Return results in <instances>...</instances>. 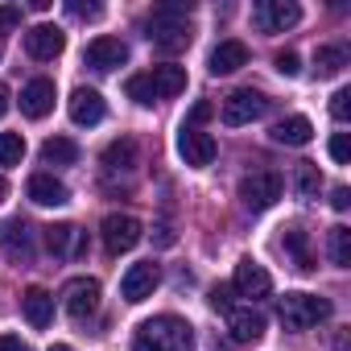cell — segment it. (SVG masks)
Here are the masks:
<instances>
[{
  "instance_id": "4316f807",
  "label": "cell",
  "mask_w": 351,
  "mask_h": 351,
  "mask_svg": "<svg viewBox=\"0 0 351 351\" xmlns=\"http://www.w3.org/2000/svg\"><path fill=\"white\" fill-rule=\"evenodd\" d=\"M343 66H347V46H318V54H314L318 79H330V75H339Z\"/></svg>"
},
{
  "instance_id": "6da1fadb",
  "label": "cell",
  "mask_w": 351,
  "mask_h": 351,
  "mask_svg": "<svg viewBox=\"0 0 351 351\" xmlns=\"http://www.w3.org/2000/svg\"><path fill=\"white\" fill-rule=\"evenodd\" d=\"M132 351H195V326L178 314L145 318L132 335Z\"/></svg>"
},
{
  "instance_id": "836d02e7",
  "label": "cell",
  "mask_w": 351,
  "mask_h": 351,
  "mask_svg": "<svg viewBox=\"0 0 351 351\" xmlns=\"http://www.w3.org/2000/svg\"><path fill=\"white\" fill-rule=\"evenodd\" d=\"M273 62H277V71H281L285 79H293V75H302V58H298L293 50H281V54H277Z\"/></svg>"
},
{
  "instance_id": "9a60e30c",
  "label": "cell",
  "mask_w": 351,
  "mask_h": 351,
  "mask_svg": "<svg viewBox=\"0 0 351 351\" xmlns=\"http://www.w3.org/2000/svg\"><path fill=\"white\" fill-rule=\"evenodd\" d=\"M62 50H66V34L58 25H34L25 34V54L38 58V62H54Z\"/></svg>"
},
{
  "instance_id": "30bf717a",
  "label": "cell",
  "mask_w": 351,
  "mask_h": 351,
  "mask_svg": "<svg viewBox=\"0 0 351 351\" xmlns=\"http://www.w3.org/2000/svg\"><path fill=\"white\" fill-rule=\"evenodd\" d=\"M62 306L71 318H91L99 310V281L95 277H71L62 285Z\"/></svg>"
},
{
  "instance_id": "ba28073f",
  "label": "cell",
  "mask_w": 351,
  "mask_h": 351,
  "mask_svg": "<svg viewBox=\"0 0 351 351\" xmlns=\"http://www.w3.org/2000/svg\"><path fill=\"white\" fill-rule=\"evenodd\" d=\"M302 21V9L293 0H256L252 5V25L261 34H285Z\"/></svg>"
},
{
  "instance_id": "d4e9b609",
  "label": "cell",
  "mask_w": 351,
  "mask_h": 351,
  "mask_svg": "<svg viewBox=\"0 0 351 351\" xmlns=\"http://www.w3.org/2000/svg\"><path fill=\"white\" fill-rule=\"evenodd\" d=\"M132 165H136V141L120 136V141H112V145L104 149V169H108V173H116V169H132Z\"/></svg>"
},
{
  "instance_id": "b9f144b4",
  "label": "cell",
  "mask_w": 351,
  "mask_h": 351,
  "mask_svg": "<svg viewBox=\"0 0 351 351\" xmlns=\"http://www.w3.org/2000/svg\"><path fill=\"white\" fill-rule=\"evenodd\" d=\"M50 351H75V347H66V343H54V347H50Z\"/></svg>"
},
{
  "instance_id": "1f68e13d",
  "label": "cell",
  "mask_w": 351,
  "mask_h": 351,
  "mask_svg": "<svg viewBox=\"0 0 351 351\" xmlns=\"http://www.w3.org/2000/svg\"><path fill=\"white\" fill-rule=\"evenodd\" d=\"M66 13H71L75 21H99V17H104V5H83V0H71Z\"/></svg>"
},
{
  "instance_id": "603a6c76",
  "label": "cell",
  "mask_w": 351,
  "mask_h": 351,
  "mask_svg": "<svg viewBox=\"0 0 351 351\" xmlns=\"http://www.w3.org/2000/svg\"><path fill=\"white\" fill-rule=\"evenodd\" d=\"M277 145H285V149H302V145H310L314 141V124L306 120V116H285V120H277L273 124V132H269Z\"/></svg>"
},
{
  "instance_id": "3957f363",
  "label": "cell",
  "mask_w": 351,
  "mask_h": 351,
  "mask_svg": "<svg viewBox=\"0 0 351 351\" xmlns=\"http://www.w3.org/2000/svg\"><path fill=\"white\" fill-rule=\"evenodd\" d=\"M124 91H128V99H136L141 108H153L157 99H173V95L186 91V66H173V62L153 66V71H145V75H132Z\"/></svg>"
},
{
  "instance_id": "f546056e",
  "label": "cell",
  "mask_w": 351,
  "mask_h": 351,
  "mask_svg": "<svg viewBox=\"0 0 351 351\" xmlns=\"http://www.w3.org/2000/svg\"><path fill=\"white\" fill-rule=\"evenodd\" d=\"M21 157H25V136L0 132V165H21Z\"/></svg>"
},
{
  "instance_id": "cb8c5ba5",
  "label": "cell",
  "mask_w": 351,
  "mask_h": 351,
  "mask_svg": "<svg viewBox=\"0 0 351 351\" xmlns=\"http://www.w3.org/2000/svg\"><path fill=\"white\" fill-rule=\"evenodd\" d=\"M281 252L293 261V269H302V273H310V269H314V256H310V236H306L302 228H285V236H281Z\"/></svg>"
},
{
  "instance_id": "8fae6325",
  "label": "cell",
  "mask_w": 351,
  "mask_h": 351,
  "mask_svg": "<svg viewBox=\"0 0 351 351\" xmlns=\"http://www.w3.org/2000/svg\"><path fill=\"white\" fill-rule=\"evenodd\" d=\"M0 252L13 265H29L34 261V228L25 219H5L0 223Z\"/></svg>"
},
{
  "instance_id": "d6a6232c",
  "label": "cell",
  "mask_w": 351,
  "mask_h": 351,
  "mask_svg": "<svg viewBox=\"0 0 351 351\" xmlns=\"http://www.w3.org/2000/svg\"><path fill=\"white\" fill-rule=\"evenodd\" d=\"M330 116H335L339 124H343V120L351 116V91H347V87H339V91L330 95Z\"/></svg>"
},
{
  "instance_id": "484cf974",
  "label": "cell",
  "mask_w": 351,
  "mask_h": 351,
  "mask_svg": "<svg viewBox=\"0 0 351 351\" xmlns=\"http://www.w3.org/2000/svg\"><path fill=\"white\" fill-rule=\"evenodd\" d=\"M42 161H46V165H75V161H79V145H75L71 136H50V141L42 145Z\"/></svg>"
},
{
  "instance_id": "ffe728a7",
  "label": "cell",
  "mask_w": 351,
  "mask_h": 351,
  "mask_svg": "<svg viewBox=\"0 0 351 351\" xmlns=\"http://www.w3.org/2000/svg\"><path fill=\"white\" fill-rule=\"evenodd\" d=\"M21 310H25L29 326L46 330V326L54 322V293H50V289H42V285H29V289L21 293Z\"/></svg>"
},
{
  "instance_id": "f1b7e54d",
  "label": "cell",
  "mask_w": 351,
  "mask_h": 351,
  "mask_svg": "<svg viewBox=\"0 0 351 351\" xmlns=\"http://www.w3.org/2000/svg\"><path fill=\"white\" fill-rule=\"evenodd\" d=\"M326 248H330V261L339 265V269H351V228H330V240H326Z\"/></svg>"
},
{
  "instance_id": "4dcf8cb0",
  "label": "cell",
  "mask_w": 351,
  "mask_h": 351,
  "mask_svg": "<svg viewBox=\"0 0 351 351\" xmlns=\"http://www.w3.org/2000/svg\"><path fill=\"white\" fill-rule=\"evenodd\" d=\"M207 302H211V310H215V314L236 310V302H232V285H215V289L207 293Z\"/></svg>"
},
{
  "instance_id": "83f0119b",
  "label": "cell",
  "mask_w": 351,
  "mask_h": 351,
  "mask_svg": "<svg viewBox=\"0 0 351 351\" xmlns=\"http://www.w3.org/2000/svg\"><path fill=\"white\" fill-rule=\"evenodd\" d=\"M293 191H298V199H314L318 195V165L314 161H298L293 165Z\"/></svg>"
},
{
  "instance_id": "277c9868",
  "label": "cell",
  "mask_w": 351,
  "mask_h": 351,
  "mask_svg": "<svg viewBox=\"0 0 351 351\" xmlns=\"http://www.w3.org/2000/svg\"><path fill=\"white\" fill-rule=\"evenodd\" d=\"M277 318L285 330H310L314 322L330 318V302L318 298V293H285L281 306H277Z\"/></svg>"
},
{
  "instance_id": "7a4b0ae2",
  "label": "cell",
  "mask_w": 351,
  "mask_h": 351,
  "mask_svg": "<svg viewBox=\"0 0 351 351\" xmlns=\"http://www.w3.org/2000/svg\"><path fill=\"white\" fill-rule=\"evenodd\" d=\"M145 38L161 50V54H178L191 46L195 29H191V5H157L145 17Z\"/></svg>"
},
{
  "instance_id": "ac0fdd59",
  "label": "cell",
  "mask_w": 351,
  "mask_h": 351,
  "mask_svg": "<svg viewBox=\"0 0 351 351\" xmlns=\"http://www.w3.org/2000/svg\"><path fill=\"white\" fill-rule=\"evenodd\" d=\"M223 318H228V330H232L236 343H256V339H265V314H261V310L236 306V310H228Z\"/></svg>"
},
{
  "instance_id": "ab89813d",
  "label": "cell",
  "mask_w": 351,
  "mask_h": 351,
  "mask_svg": "<svg viewBox=\"0 0 351 351\" xmlns=\"http://www.w3.org/2000/svg\"><path fill=\"white\" fill-rule=\"evenodd\" d=\"M9 104H13V95H9V87H5V83H0V116L9 112Z\"/></svg>"
},
{
  "instance_id": "2e32d148",
  "label": "cell",
  "mask_w": 351,
  "mask_h": 351,
  "mask_svg": "<svg viewBox=\"0 0 351 351\" xmlns=\"http://www.w3.org/2000/svg\"><path fill=\"white\" fill-rule=\"evenodd\" d=\"M54 99H58V91H54L50 79H34V83L21 87V112H25L29 120L50 116V112H54Z\"/></svg>"
},
{
  "instance_id": "8992f818",
  "label": "cell",
  "mask_w": 351,
  "mask_h": 351,
  "mask_svg": "<svg viewBox=\"0 0 351 351\" xmlns=\"http://www.w3.org/2000/svg\"><path fill=\"white\" fill-rule=\"evenodd\" d=\"M269 112V99L261 95V91H252V87H240V91H232L228 99H223V108H219V120L228 124V128H240V124H252V120H261Z\"/></svg>"
},
{
  "instance_id": "8d00e7d4",
  "label": "cell",
  "mask_w": 351,
  "mask_h": 351,
  "mask_svg": "<svg viewBox=\"0 0 351 351\" xmlns=\"http://www.w3.org/2000/svg\"><path fill=\"white\" fill-rule=\"evenodd\" d=\"M207 116H211V104H203V99H199V104L191 108V120H186V128H199Z\"/></svg>"
},
{
  "instance_id": "e0dca14e",
  "label": "cell",
  "mask_w": 351,
  "mask_h": 351,
  "mask_svg": "<svg viewBox=\"0 0 351 351\" xmlns=\"http://www.w3.org/2000/svg\"><path fill=\"white\" fill-rule=\"evenodd\" d=\"M104 116H108V104H104V95H99V91L79 87V91L71 95V120H75L79 128H95Z\"/></svg>"
},
{
  "instance_id": "52a82bcc",
  "label": "cell",
  "mask_w": 351,
  "mask_h": 351,
  "mask_svg": "<svg viewBox=\"0 0 351 351\" xmlns=\"http://www.w3.org/2000/svg\"><path fill=\"white\" fill-rule=\"evenodd\" d=\"M99 236H104V248H108L112 256H120V252H132V248L141 244L145 228H141V219L112 211V215H104V223H99Z\"/></svg>"
},
{
  "instance_id": "60d3db41",
  "label": "cell",
  "mask_w": 351,
  "mask_h": 351,
  "mask_svg": "<svg viewBox=\"0 0 351 351\" xmlns=\"http://www.w3.org/2000/svg\"><path fill=\"white\" fill-rule=\"evenodd\" d=\"M5 195H9V182H5V178H0V203H5Z\"/></svg>"
},
{
  "instance_id": "f35d334b",
  "label": "cell",
  "mask_w": 351,
  "mask_h": 351,
  "mask_svg": "<svg viewBox=\"0 0 351 351\" xmlns=\"http://www.w3.org/2000/svg\"><path fill=\"white\" fill-rule=\"evenodd\" d=\"M0 351H29L21 343V335H0Z\"/></svg>"
},
{
  "instance_id": "d6986e66",
  "label": "cell",
  "mask_w": 351,
  "mask_h": 351,
  "mask_svg": "<svg viewBox=\"0 0 351 351\" xmlns=\"http://www.w3.org/2000/svg\"><path fill=\"white\" fill-rule=\"evenodd\" d=\"M25 195H29V203H38V207H62V203H71L66 182H58L54 173H34L29 186H25Z\"/></svg>"
},
{
  "instance_id": "7c38bea8",
  "label": "cell",
  "mask_w": 351,
  "mask_h": 351,
  "mask_svg": "<svg viewBox=\"0 0 351 351\" xmlns=\"http://www.w3.org/2000/svg\"><path fill=\"white\" fill-rule=\"evenodd\" d=\"M157 281H161V273H157V265L153 261H141V265H132L124 277H120V298L128 302V306H136V302H145V298H153V289H157Z\"/></svg>"
},
{
  "instance_id": "4fadbf2b",
  "label": "cell",
  "mask_w": 351,
  "mask_h": 351,
  "mask_svg": "<svg viewBox=\"0 0 351 351\" xmlns=\"http://www.w3.org/2000/svg\"><path fill=\"white\" fill-rule=\"evenodd\" d=\"M83 62H87L91 71L108 75V71H116V66H124V62H128V46H124L120 38H95V42H87Z\"/></svg>"
},
{
  "instance_id": "74e56055",
  "label": "cell",
  "mask_w": 351,
  "mask_h": 351,
  "mask_svg": "<svg viewBox=\"0 0 351 351\" xmlns=\"http://www.w3.org/2000/svg\"><path fill=\"white\" fill-rule=\"evenodd\" d=\"M330 207H335V211H347V207H351V191H347V186H335V191H330Z\"/></svg>"
},
{
  "instance_id": "d590c367",
  "label": "cell",
  "mask_w": 351,
  "mask_h": 351,
  "mask_svg": "<svg viewBox=\"0 0 351 351\" xmlns=\"http://www.w3.org/2000/svg\"><path fill=\"white\" fill-rule=\"evenodd\" d=\"M13 25H21V5H5V9H0V34L13 29Z\"/></svg>"
},
{
  "instance_id": "5b68a950",
  "label": "cell",
  "mask_w": 351,
  "mask_h": 351,
  "mask_svg": "<svg viewBox=\"0 0 351 351\" xmlns=\"http://www.w3.org/2000/svg\"><path fill=\"white\" fill-rule=\"evenodd\" d=\"M281 191H285V182H281L277 169H252L240 178V199L248 211H269L281 199Z\"/></svg>"
},
{
  "instance_id": "5bb4252c",
  "label": "cell",
  "mask_w": 351,
  "mask_h": 351,
  "mask_svg": "<svg viewBox=\"0 0 351 351\" xmlns=\"http://www.w3.org/2000/svg\"><path fill=\"white\" fill-rule=\"evenodd\" d=\"M178 157H182L186 165H195V169L211 165V161H215V136L203 132V128H186V124H182V132H178Z\"/></svg>"
},
{
  "instance_id": "e575fe53",
  "label": "cell",
  "mask_w": 351,
  "mask_h": 351,
  "mask_svg": "<svg viewBox=\"0 0 351 351\" xmlns=\"http://www.w3.org/2000/svg\"><path fill=\"white\" fill-rule=\"evenodd\" d=\"M330 157H335L339 165L351 161V136H347V132H335V136H330Z\"/></svg>"
},
{
  "instance_id": "44dd1931",
  "label": "cell",
  "mask_w": 351,
  "mask_h": 351,
  "mask_svg": "<svg viewBox=\"0 0 351 351\" xmlns=\"http://www.w3.org/2000/svg\"><path fill=\"white\" fill-rule=\"evenodd\" d=\"M207 66H211V75H236L240 66H248V46L236 42V38H228V42H219V46L211 50Z\"/></svg>"
},
{
  "instance_id": "7402d4cb",
  "label": "cell",
  "mask_w": 351,
  "mask_h": 351,
  "mask_svg": "<svg viewBox=\"0 0 351 351\" xmlns=\"http://www.w3.org/2000/svg\"><path fill=\"white\" fill-rule=\"evenodd\" d=\"M46 248L54 256H62V261H75L83 252V232L75 223H50L46 228Z\"/></svg>"
},
{
  "instance_id": "9c48e42d",
  "label": "cell",
  "mask_w": 351,
  "mask_h": 351,
  "mask_svg": "<svg viewBox=\"0 0 351 351\" xmlns=\"http://www.w3.org/2000/svg\"><path fill=\"white\" fill-rule=\"evenodd\" d=\"M232 293H240V298H248V302L269 298V293H273V277H269V269L256 265L252 256H244V261L236 265V273H232Z\"/></svg>"
}]
</instances>
